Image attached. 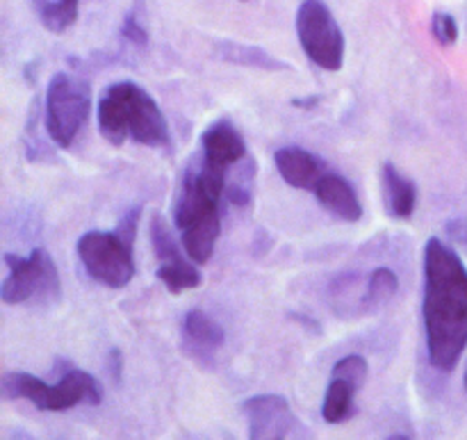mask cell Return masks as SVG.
<instances>
[{
	"label": "cell",
	"instance_id": "obj_6",
	"mask_svg": "<svg viewBox=\"0 0 467 440\" xmlns=\"http://www.w3.org/2000/svg\"><path fill=\"white\" fill-rule=\"evenodd\" d=\"M91 114V91L87 80L59 71L50 78L44 100L46 132L59 149L78 140Z\"/></svg>",
	"mask_w": 467,
	"mask_h": 440
},
{
	"label": "cell",
	"instance_id": "obj_8",
	"mask_svg": "<svg viewBox=\"0 0 467 440\" xmlns=\"http://www.w3.org/2000/svg\"><path fill=\"white\" fill-rule=\"evenodd\" d=\"M9 274L0 283V299L7 306L27 304L32 299H55L62 292V281L55 260L46 249H35L27 258L5 254Z\"/></svg>",
	"mask_w": 467,
	"mask_h": 440
},
{
	"label": "cell",
	"instance_id": "obj_2",
	"mask_svg": "<svg viewBox=\"0 0 467 440\" xmlns=\"http://www.w3.org/2000/svg\"><path fill=\"white\" fill-rule=\"evenodd\" d=\"M228 172L214 169L196 155L187 164L173 204V224L182 249L196 265H205L222 236V204L226 199Z\"/></svg>",
	"mask_w": 467,
	"mask_h": 440
},
{
	"label": "cell",
	"instance_id": "obj_29",
	"mask_svg": "<svg viewBox=\"0 0 467 440\" xmlns=\"http://www.w3.org/2000/svg\"><path fill=\"white\" fill-rule=\"evenodd\" d=\"M463 386H465V393H467V363H465V372H463Z\"/></svg>",
	"mask_w": 467,
	"mask_h": 440
},
{
	"label": "cell",
	"instance_id": "obj_28",
	"mask_svg": "<svg viewBox=\"0 0 467 440\" xmlns=\"http://www.w3.org/2000/svg\"><path fill=\"white\" fill-rule=\"evenodd\" d=\"M292 320H296V322H304L306 327H313L315 331L319 333V324L315 322V320H310V318H306V315H292Z\"/></svg>",
	"mask_w": 467,
	"mask_h": 440
},
{
	"label": "cell",
	"instance_id": "obj_25",
	"mask_svg": "<svg viewBox=\"0 0 467 440\" xmlns=\"http://www.w3.org/2000/svg\"><path fill=\"white\" fill-rule=\"evenodd\" d=\"M108 374H109V379H112L114 383H121V379H123V354H121V350H119V347H112V350H109V354H108Z\"/></svg>",
	"mask_w": 467,
	"mask_h": 440
},
{
	"label": "cell",
	"instance_id": "obj_4",
	"mask_svg": "<svg viewBox=\"0 0 467 440\" xmlns=\"http://www.w3.org/2000/svg\"><path fill=\"white\" fill-rule=\"evenodd\" d=\"M141 205H132L119 219L114 231H89L78 240L76 254L82 267L96 283L112 290H121L135 278L137 228L141 222Z\"/></svg>",
	"mask_w": 467,
	"mask_h": 440
},
{
	"label": "cell",
	"instance_id": "obj_16",
	"mask_svg": "<svg viewBox=\"0 0 467 440\" xmlns=\"http://www.w3.org/2000/svg\"><path fill=\"white\" fill-rule=\"evenodd\" d=\"M356 388L354 383L345 382V379L331 377L327 393H324L322 402V420L328 424H342L356 415Z\"/></svg>",
	"mask_w": 467,
	"mask_h": 440
},
{
	"label": "cell",
	"instance_id": "obj_21",
	"mask_svg": "<svg viewBox=\"0 0 467 440\" xmlns=\"http://www.w3.org/2000/svg\"><path fill=\"white\" fill-rule=\"evenodd\" d=\"M400 278L390 267H377L368 278V288L363 295V306L369 310H377L386 306L397 295Z\"/></svg>",
	"mask_w": 467,
	"mask_h": 440
},
{
	"label": "cell",
	"instance_id": "obj_7",
	"mask_svg": "<svg viewBox=\"0 0 467 440\" xmlns=\"http://www.w3.org/2000/svg\"><path fill=\"white\" fill-rule=\"evenodd\" d=\"M296 37L306 58L324 71L345 64V32L324 0H304L296 12Z\"/></svg>",
	"mask_w": 467,
	"mask_h": 440
},
{
	"label": "cell",
	"instance_id": "obj_27",
	"mask_svg": "<svg viewBox=\"0 0 467 440\" xmlns=\"http://www.w3.org/2000/svg\"><path fill=\"white\" fill-rule=\"evenodd\" d=\"M447 231H450V236L454 237V240L463 242V245L467 246V224L454 222V224H450V226H447Z\"/></svg>",
	"mask_w": 467,
	"mask_h": 440
},
{
	"label": "cell",
	"instance_id": "obj_17",
	"mask_svg": "<svg viewBox=\"0 0 467 440\" xmlns=\"http://www.w3.org/2000/svg\"><path fill=\"white\" fill-rule=\"evenodd\" d=\"M36 18L48 32L62 35L78 21L80 0H30Z\"/></svg>",
	"mask_w": 467,
	"mask_h": 440
},
{
	"label": "cell",
	"instance_id": "obj_24",
	"mask_svg": "<svg viewBox=\"0 0 467 440\" xmlns=\"http://www.w3.org/2000/svg\"><path fill=\"white\" fill-rule=\"evenodd\" d=\"M121 37L128 41V44L137 46V48H144V46H149V32H146L144 26H141V21H140V16H137L135 9H132V12H128L126 18H123Z\"/></svg>",
	"mask_w": 467,
	"mask_h": 440
},
{
	"label": "cell",
	"instance_id": "obj_12",
	"mask_svg": "<svg viewBox=\"0 0 467 440\" xmlns=\"http://www.w3.org/2000/svg\"><path fill=\"white\" fill-rule=\"evenodd\" d=\"M274 164L283 181L295 190L313 192L315 185L327 173V162L319 155L301 149V146H283L274 153Z\"/></svg>",
	"mask_w": 467,
	"mask_h": 440
},
{
	"label": "cell",
	"instance_id": "obj_23",
	"mask_svg": "<svg viewBox=\"0 0 467 440\" xmlns=\"http://www.w3.org/2000/svg\"><path fill=\"white\" fill-rule=\"evenodd\" d=\"M431 35L441 46H454L459 41V23L451 14L436 12L431 16Z\"/></svg>",
	"mask_w": 467,
	"mask_h": 440
},
{
	"label": "cell",
	"instance_id": "obj_10",
	"mask_svg": "<svg viewBox=\"0 0 467 440\" xmlns=\"http://www.w3.org/2000/svg\"><path fill=\"white\" fill-rule=\"evenodd\" d=\"M201 160L205 164L222 172H231L237 162L246 158V141L242 132L233 126L228 119H219V121L210 123L203 132H201Z\"/></svg>",
	"mask_w": 467,
	"mask_h": 440
},
{
	"label": "cell",
	"instance_id": "obj_19",
	"mask_svg": "<svg viewBox=\"0 0 467 440\" xmlns=\"http://www.w3.org/2000/svg\"><path fill=\"white\" fill-rule=\"evenodd\" d=\"M158 278L167 286L171 295H181L185 290H194L201 286V272L192 258L178 260V263L158 265Z\"/></svg>",
	"mask_w": 467,
	"mask_h": 440
},
{
	"label": "cell",
	"instance_id": "obj_1",
	"mask_svg": "<svg viewBox=\"0 0 467 440\" xmlns=\"http://www.w3.org/2000/svg\"><path fill=\"white\" fill-rule=\"evenodd\" d=\"M422 322L429 363L451 372L467 350V267L438 237L424 245Z\"/></svg>",
	"mask_w": 467,
	"mask_h": 440
},
{
	"label": "cell",
	"instance_id": "obj_9",
	"mask_svg": "<svg viewBox=\"0 0 467 440\" xmlns=\"http://www.w3.org/2000/svg\"><path fill=\"white\" fill-rule=\"evenodd\" d=\"M249 424V438H287L295 434L296 415L283 395H255L242 404Z\"/></svg>",
	"mask_w": 467,
	"mask_h": 440
},
{
	"label": "cell",
	"instance_id": "obj_5",
	"mask_svg": "<svg viewBox=\"0 0 467 440\" xmlns=\"http://www.w3.org/2000/svg\"><path fill=\"white\" fill-rule=\"evenodd\" d=\"M0 395L5 400H27L44 414H62L76 406H99L103 402V388L99 379L85 370L71 365L59 374V382L48 386L27 372H7L0 379Z\"/></svg>",
	"mask_w": 467,
	"mask_h": 440
},
{
	"label": "cell",
	"instance_id": "obj_22",
	"mask_svg": "<svg viewBox=\"0 0 467 440\" xmlns=\"http://www.w3.org/2000/svg\"><path fill=\"white\" fill-rule=\"evenodd\" d=\"M368 374H369L368 361H365L363 356H358V354L345 356V359L337 361V363L333 365V370H331V377L345 379V382L354 383L356 388L365 386V382H368Z\"/></svg>",
	"mask_w": 467,
	"mask_h": 440
},
{
	"label": "cell",
	"instance_id": "obj_3",
	"mask_svg": "<svg viewBox=\"0 0 467 440\" xmlns=\"http://www.w3.org/2000/svg\"><path fill=\"white\" fill-rule=\"evenodd\" d=\"M96 121L105 141L123 146L126 141L149 149H171V131L158 100L137 82H114L100 94Z\"/></svg>",
	"mask_w": 467,
	"mask_h": 440
},
{
	"label": "cell",
	"instance_id": "obj_14",
	"mask_svg": "<svg viewBox=\"0 0 467 440\" xmlns=\"http://www.w3.org/2000/svg\"><path fill=\"white\" fill-rule=\"evenodd\" d=\"M381 190H383V204L390 217L395 219H409L413 217L415 205H418V187L410 178L397 172L392 162H383L381 167Z\"/></svg>",
	"mask_w": 467,
	"mask_h": 440
},
{
	"label": "cell",
	"instance_id": "obj_18",
	"mask_svg": "<svg viewBox=\"0 0 467 440\" xmlns=\"http://www.w3.org/2000/svg\"><path fill=\"white\" fill-rule=\"evenodd\" d=\"M255 172H258V167H255V162L249 158V155L228 172L226 199L231 201L233 205H240V208L249 205L251 196H254Z\"/></svg>",
	"mask_w": 467,
	"mask_h": 440
},
{
	"label": "cell",
	"instance_id": "obj_26",
	"mask_svg": "<svg viewBox=\"0 0 467 440\" xmlns=\"http://www.w3.org/2000/svg\"><path fill=\"white\" fill-rule=\"evenodd\" d=\"M319 103H322V96L313 94V96H299V99H292L290 105L296 110H304V112H310V110H317Z\"/></svg>",
	"mask_w": 467,
	"mask_h": 440
},
{
	"label": "cell",
	"instance_id": "obj_20",
	"mask_svg": "<svg viewBox=\"0 0 467 440\" xmlns=\"http://www.w3.org/2000/svg\"><path fill=\"white\" fill-rule=\"evenodd\" d=\"M149 236H150V245H153V251H155V258H158L160 265H169V263H178V260H185L187 254L182 256L181 245L176 242L171 228L167 226V222H164L162 215L160 213H155L153 217H150Z\"/></svg>",
	"mask_w": 467,
	"mask_h": 440
},
{
	"label": "cell",
	"instance_id": "obj_13",
	"mask_svg": "<svg viewBox=\"0 0 467 440\" xmlns=\"http://www.w3.org/2000/svg\"><path fill=\"white\" fill-rule=\"evenodd\" d=\"M313 194L317 196L319 205L340 222L356 224L363 217V205H360L354 185L347 178H342L340 173H324L322 181L315 185Z\"/></svg>",
	"mask_w": 467,
	"mask_h": 440
},
{
	"label": "cell",
	"instance_id": "obj_11",
	"mask_svg": "<svg viewBox=\"0 0 467 440\" xmlns=\"http://www.w3.org/2000/svg\"><path fill=\"white\" fill-rule=\"evenodd\" d=\"M182 350L199 365H213L214 351L222 350L226 333L219 322H214L205 310L192 309L182 318Z\"/></svg>",
	"mask_w": 467,
	"mask_h": 440
},
{
	"label": "cell",
	"instance_id": "obj_15",
	"mask_svg": "<svg viewBox=\"0 0 467 440\" xmlns=\"http://www.w3.org/2000/svg\"><path fill=\"white\" fill-rule=\"evenodd\" d=\"M214 53L223 62L237 64V67L246 68H258V71H269V73H281L290 68V64L283 62V59L274 58L272 53H267L260 46H249V44H235V41H219L214 46Z\"/></svg>",
	"mask_w": 467,
	"mask_h": 440
}]
</instances>
